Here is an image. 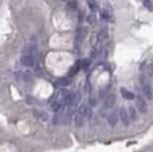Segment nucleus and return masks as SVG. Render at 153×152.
I'll return each instance as SVG.
<instances>
[{
	"label": "nucleus",
	"instance_id": "f257e3e1",
	"mask_svg": "<svg viewBox=\"0 0 153 152\" xmlns=\"http://www.w3.org/2000/svg\"><path fill=\"white\" fill-rule=\"evenodd\" d=\"M141 84H142V91L144 96L147 98V99H152V88L151 85L147 82L146 79H145L144 76L141 77Z\"/></svg>",
	"mask_w": 153,
	"mask_h": 152
},
{
	"label": "nucleus",
	"instance_id": "f03ea898",
	"mask_svg": "<svg viewBox=\"0 0 153 152\" xmlns=\"http://www.w3.org/2000/svg\"><path fill=\"white\" fill-rule=\"evenodd\" d=\"M21 61L25 67H33L36 63V56L30 55V54H24L22 56Z\"/></svg>",
	"mask_w": 153,
	"mask_h": 152
},
{
	"label": "nucleus",
	"instance_id": "7ed1b4c3",
	"mask_svg": "<svg viewBox=\"0 0 153 152\" xmlns=\"http://www.w3.org/2000/svg\"><path fill=\"white\" fill-rule=\"evenodd\" d=\"M85 113H84V107H81L78 110L75 116V124L76 127H83L85 124Z\"/></svg>",
	"mask_w": 153,
	"mask_h": 152
},
{
	"label": "nucleus",
	"instance_id": "20e7f679",
	"mask_svg": "<svg viewBox=\"0 0 153 152\" xmlns=\"http://www.w3.org/2000/svg\"><path fill=\"white\" fill-rule=\"evenodd\" d=\"M120 119L126 127L129 126V124H130L129 114H128V111L125 107H120Z\"/></svg>",
	"mask_w": 153,
	"mask_h": 152
},
{
	"label": "nucleus",
	"instance_id": "39448f33",
	"mask_svg": "<svg viewBox=\"0 0 153 152\" xmlns=\"http://www.w3.org/2000/svg\"><path fill=\"white\" fill-rule=\"evenodd\" d=\"M82 67V61L81 60H76V62H75V65H73L71 68H70V70H68V77H74V76H76V73H79V70H80V68Z\"/></svg>",
	"mask_w": 153,
	"mask_h": 152
},
{
	"label": "nucleus",
	"instance_id": "423d86ee",
	"mask_svg": "<svg viewBox=\"0 0 153 152\" xmlns=\"http://www.w3.org/2000/svg\"><path fill=\"white\" fill-rule=\"evenodd\" d=\"M115 101H117V96H115V94H108L107 97L105 98L104 100V106L106 108H110V107H112L113 105H114Z\"/></svg>",
	"mask_w": 153,
	"mask_h": 152
},
{
	"label": "nucleus",
	"instance_id": "0eeeda50",
	"mask_svg": "<svg viewBox=\"0 0 153 152\" xmlns=\"http://www.w3.org/2000/svg\"><path fill=\"white\" fill-rule=\"evenodd\" d=\"M136 103H137V107L138 109L140 110L141 112L143 113H145V112L147 111V105H146V102H145V100L143 99V98L140 96H137V100H136Z\"/></svg>",
	"mask_w": 153,
	"mask_h": 152
},
{
	"label": "nucleus",
	"instance_id": "6e6552de",
	"mask_svg": "<svg viewBox=\"0 0 153 152\" xmlns=\"http://www.w3.org/2000/svg\"><path fill=\"white\" fill-rule=\"evenodd\" d=\"M117 121H118V119H117V112H115V111H112L107 117L108 125H109V126H111V127H114L115 125L117 124Z\"/></svg>",
	"mask_w": 153,
	"mask_h": 152
},
{
	"label": "nucleus",
	"instance_id": "1a4fd4ad",
	"mask_svg": "<svg viewBox=\"0 0 153 152\" xmlns=\"http://www.w3.org/2000/svg\"><path fill=\"white\" fill-rule=\"evenodd\" d=\"M120 94H122V96L124 97L125 99H128V100H133L135 98L134 93L129 91V90L126 89V88H122V89H120Z\"/></svg>",
	"mask_w": 153,
	"mask_h": 152
},
{
	"label": "nucleus",
	"instance_id": "9d476101",
	"mask_svg": "<svg viewBox=\"0 0 153 152\" xmlns=\"http://www.w3.org/2000/svg\"><path fill=\"white\" fill-rule=\"evenodd\" d=\"M81 100V93L76 91L75 93H71V106L76 105Z\"/></svg>",
	"mask_w": 153,
	"mask_h": 152
},
{
	"label": "nucleus",
	"instance_id": "9b49d317",
	"mask_svg": "<svg viewBox=\"0 0 153 152\" xmlns=\"http://www.w3.org/2000/svg\"><path fill=\"white\" fill-rule=\"evenodd\" d=\"M86 34H87V29L86 28L78 29V31H76V40H79L81 42L84 39V37L86 36Z\"/></svg>",
	"mask_w": 153,
	"mask_h": 152
},
{
	"label": "nucleus",
	"instance_id": "f8f14e48",
	"mask_svg": "<svg viewBox=\"0 0 153 152\" xmlns=\"http://www.w3.org/2000/svg\"><path fill=\"white\" fill-rule=\"evenodd\" d=\"M57 84L58 86H60V87H66V86L71 84V80L70 78H61L57 82Z\"/></svg>",
	"mask_w": 153,
	"mask_h": 152
},
{
	"label": "nucleus",
	"instance_id": "ddd939ff",
	"mask_svg": "<svg viewBox=\"0 0 153 152\" xmlns=\"http://www.w3.org/2000/svg\"><path fill=\"white\" fill-rule=\"evenodd\" d=\"M106 37H107V34H106V32L104 30H101L99 33H98V35H97L98 42H103V41L105 40Z\"/></svg>",
	"mask_w": 153,
	"mask_h": 152
},
{
	"label": "nucleus",
	"instance_id": "4468645a",
	"mask_svg": "<svg viewBox=\"0 0 153 152\" xmlns=\"http://www.w3.org/2000/svg\"><path fill=\"white\" fill-rule=\"evenodd\" d=\"M143 4H144V6L146 7L147 9H149V10H153V1L145 0V1H143Z\"/></svg>",
	"mask_w": 153,
	"mask_h": 152
},
{
	"label": "nucleus",
	"instance_id": "2eb2a0df",
	"mask_svg": "<svg viewBox=\"0 0 153 152\" xmlns=\"http://www.w3.org/2000/svg\"><path fill=\"white\" fill-rule=\"evenodd\" d=\"M130 116H131V119H135L136 117H137V111H136L134 106L130 107Z\"/></svg>",
	"mask_w": 153,
	"mask_h": 152
},
{
	"label": "nucleus",
	"instance_id": "dca6fc26",
	"mask_svg": "<svg viewBox=\"0 0 153 152\" xmlns=\"http://www.w3.org/2000/svg\"><path fill=\"white\" fill-rule=\"evenodd\" d=\"M100 16L103 19H107L108 21V19H110V13H109V11H107V10H102L100 13Z\"/></svg>",
	"mask_w": 153,
	"mask_h": 152
},
{
	"label": "nucleus",
	"instance_id": "f3484780",
	"mask_svg": "<svg viewBox=\"0 0 153 152\" xmlns=\"http://www.w3.org/2000/svg\"><path fill=\"white\" fill-rule=\"evenodd\" d=\"M88 5L90 7V9H92V10H96V9L98 8V4H97V2H95V1H88Z\"/></svg>",
	"mask_w": 153,
	"mask_h": 152
},
{
	"label": "nucleus",
	"instance_id": "a211bd4d",
	"mask_svg": "<svg viewBox=\"0 0 153 152\" xmlns=\"http://www.w3.org/2000/svg\"><path fill=\"white\" fill-rule=\"evenodd\" d=\"M89 65H90V61H89L88 59H84L82 61V68L84 70H87Z\"/></svg>",
	"mask_w": 153,
	"mask_h": 152
},
{
	"label": "nucleus",
	"instance_id": "6ab92c4d",
	"mask_svg": "<svg viewBox=\"0 0 153 152\" xmlns=\"http://www.w3.org/2000/svg\"><path fill=\"white\" fill-rule=\"evenodd\" d=\"M147 73H148V76H149V77H153V62H151L149 65H148Z\"/></svg>",
	"mask_w": 153,
	"mask_h": 152
},
{
	"label": "nucleus",
	"instance_id": "aec40b11",
	"mask_svg": "<svg viewBox=\"0 0 153 152\" xmlns=\"http://www.w3.org/2000/svg\"><path fill=\"white\" fill-rule=\"evenodd\" d=\"M68 5L70 7H71V8H76V7H78V2L76 1H68Z\"/></svg>",
	"mask_w": 153,
	"mask_h": 152
},
{
	"label": "nucleus",
	"instance_id": "412c9836",
	"mask_svg": "<svg viewBox=\"0 0 153 152\" xmlns=\"http://www.w3.org/2000/svg\"><path fill=\"white\" fill-rule=\"evenodd\" d=\"M89 100H90V104L91 105H93V106H94V105H96V99H95V98H92V96H91Z\"/></svg>",
	"mask_w": 153,
	"mask_h": 152
},
{
	"label": "nucleus",
	"instance_id": "4be33fe9",
	"mask_svg": "<svg viewBox=\"0 0 153 152\" xmlns=\"http://www.w3.org/2000/svg\"><path fill=\"white\" fill-rule=\"evenodd\" d=\"M96 56H97V50L93 49V50L91 51V57H96Z\"/></svg>",
	"mask_w": 153,
	"mask_h": 152
}]
</instances>
